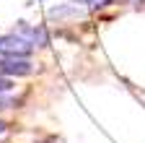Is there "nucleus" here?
I'll return each mask as SVG.
<instances>
[{
    "label": "nucleus",
    "mask_w": 145,
    "mask_h": 143,
    "mask_svg": "<svg viewBox=\"0 0 145 143\" xmlns=\"http://www.w3.org/2000/svg\"><path fill=\"white\" fill-rule=\"evenodd\" d=\"M31 49H34V44L26 42L24 37H18L16 31L0 37V57H29Z\"/></svg>",
    "instance_id": "obj_1"
},
{
    "label": "nucleus",
    "mask_w": 145,
    "mask_h": 143,
    "mask_svg": "<svg viewBox=\"0 0 145 143\" xmlns=\"http://www.w3.org/2000/svg\"><path fill=\"white\" fill-rule=\"evenodd\" d=\"M0 68H3V76H29L34 65L26 60V57H5V60H0Z\"/></svg>",
    "instance_id": "obj_2"
},
{
    "label": "nucleus",
    "mask_w": 145,
    "mask_h": 143,
    "mask_svg": "<svg viewBox=\"0 0 145 143\" xmlns=\"http://www.w3.org/2000/svg\"><path fill=\"white\" fill-rule=\"evenodd\" d=\"M18 37H24L26 42H31L34 47H47V34L42 31V29H34V26H29L26 21H18V26L13 29Z\"/></svg>",
    "instance_id": "obj_3"
},
{
    "label": "nucleus",
    "mask_w": 145,
    "mask_h": 143,
    "mask_svg": "<svg viewBox=\"0 0 145 143\" xmlns=\"http://www.w3.org/2000/svg\"><path fill=\"white\" fill-rule=\"evenodd\" d=\"M10 88H13V81L8 76H0V94H8Z\"/></svg>",
    "instance_id": "obj_4"
},
{
    "label": "nucleus",
    "mask_w": 145,
    "mask_h": 143,
    "mask_svg": "<svg viewBox=\"0 0 145 143\" xmlns=\"http://www.w3.org/2000/svg\"><path fill=\"white\" fill-rule=\"evenodd\" d=\"M8 107H13L10 99H3V94H0V109H8Z\"/></svg>",
    "instance_id": "obj_5"
},
{
    "label": "nucleus",
    "mask_w": 145,
    "mask_h": 143,
    "mask_svg": "<svg viewBox=\"0 0 145 143\" xmlns=\"http://www.w3.org/2000/svg\"><path fill=\"white\" fill-rule=\"evenodd\" d=\"M72 5H78V3H91V5H99V0H70Z\"/></svg>",
    "instance_id": "obj_6"
},
{
    "label": "nucleus",
    "mask_w": 145,
    "mask_h": 143,
    "mask_svg": "<svg viewBox=\"0 0 145 143\" xmlns=\"http://www.w3.org/2000/svg\"><path fill=\"white\" fill-rule=\"evenodd\" d=\"M8 130V122H3V120H0V133H5Z\"/></svg>",
    "instance_id": "obj_7"
},
{
    "label": "nucleus",
    "mask_w": 145,
    "mask_h": 143,
    "mask_svg": "<svg viewBox=\"0 0 145 143\" xmlns=\"http://www.w3.org/2000/svg\"><path fill=\"white\" fill-rule=\"evenodd\" d=\"M135 3H137V0H135Z\"/></svg>",
    "instance_id": "obj_8"
}]
</instances>
